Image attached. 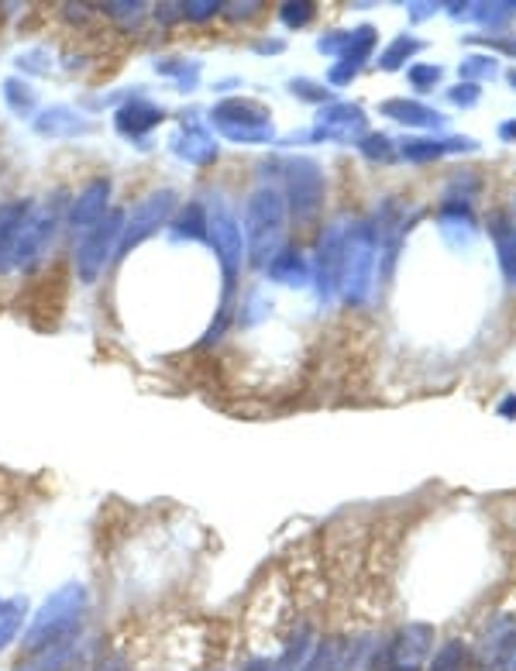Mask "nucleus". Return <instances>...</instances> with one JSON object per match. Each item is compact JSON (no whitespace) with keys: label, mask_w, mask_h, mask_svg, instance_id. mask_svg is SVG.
<instances>
[{"label":"nucleus","mask_w":516,"mask_h":671,"mask_svg":"<svg viewBox=\"0 0 516 671\" xmlns=\"http://www.w3.org/2000/svg\"><path fill=\"white\" fill-rule=\"evenodd\" d=\"M372 269H375V231L372 224H362L344 238V255H341V290L344 300L355 303L369 300L372 290Z\"/></svg>","instance_id":"f257e3e1"},{"label":"nucleus","mask_w":516,"mask_h":671,"mask_svg":"<svg viewBox=\"0 0 516 671\" xmlns=\"http://www.w3.org/2000/svg\"><path fill=\"white\" fill-rule=\"evenodd\" d=\"M434 644V627L430 623H403L389 644L382 647L379 671H424V661Z\"/></svg>","instance_id":"f03ea898"},{"label":"nucleus","mask_w":516,"mask_h":671,"mask_svg":"<svg viewBox=\"0 0 516 671\" xmlns=\"http://www.w3.org/2000/svg\"><path fill=\"white\" fill-rule=\"evenodd\" d=\"M283 197L276 190H258L248 204V231H252V252L255 262H265V255L276 248L279 234H283Z\"/></svg>","instance_id":"7ed1b4c3"},{"label":"nucleus","mask_w":516,"mask_h":671,"mask_svg":"<svg viewBox=\"0 0 516 671\" xmlns=\"http://www.w3.org/2000/svg\"><path fill=\"white\" fill-rule=\"evenodd\" d=\"M516 644V620L513 616H496L486 627V634L475 644V665L479 671H506Z\"/></svg>","instance_id":"20e7f679"},{"label":"nucleus","mask_w":516,"mask_h":671,"mask_svg":"<svg viewBox=\"0 0 516 671\" xmlns=\"http://www.w3.org/2000/svg\"><path fill=\"white\" fill-rule=\"evenodd\" d=\"M293 176H289V200H293V214L300 221H314L320 200H324V179L314 162H293Z\"/></svg>","instance_id":"39448f33"},{"label":"nucleus","mask_w":516,"mask_h":671,"mask_svg":"<svg viewBox=\"0 0 516 671\" xmlns=\"http://www.w3.org/2000/svg\"><path fill=\"white\" fill-rule=\"evenodd\" d=\"M489 238L496 245V259L499 269H503V279L516 290V217L499 210V214L489 217Z\"/></svg>","instance_id":"423d86ee"},{"label":"nucleus","mask_w":516,"mask_h":671,"mask_svg":"<svg viewBox=\"0 0 516 671\" xmlns=\"http://www.w3.org/2000/svg\"><path fill=\"white\" fill-rule=\"evenodd\" d=\"M320 128L317 135L320 138H334V142H351V138H358L365 131V111L355 104H334L327 107L324 114L317 117Z\"/></svg>","instance_id":"0eeeda50"},{"label":"nucleus","mask_w":516,"mask_h":671,"mask_svg":"<svg viewBox=\"0 0 516 671\" xmlns=\"http://www.w3.org/2000/svg\"><path fill=\"white\" fill-rule=\"evenodd\" d=\"M479 142L475 138H417V142H406L403 145V159L410 162H437V159H448V155H461V152H475Z\"/></svg>","instance_id":"6e6552de"},{"label":"nucleus","mask_w":516,"mask_h":671,"mask_svg":"<svg viewBox=\"0 0 516 671\" xmlns=\"http://www.w3.org/2000/svg\"><path fill=\"white\" fill-rule=\"evenodd\" d=\"M382 117H389V121L396 124H406V128H444V117L441 111H434V107L420 104V100H386V104L379 107Z\"/></svg>","instance_id":"1a4fd4ad"},{"label":"nucleus","mask_w":516,"mask_h":671,"mask_svg":"<svg viewBox=\"0 0 516 671\" xmlns=\"http://www.w3.org/2000/svg\"><path fill=\"white\" fill-rule=\"evenodd\" d=\"M468 14H472L479 25L499 28L516 18V0H496V4H492V0H482V4H468Z\"/></svg>","instance_id":"9d476101"},{"label":"nucleus","mask_w":516,"mask_h":671,"mask_svg":"<svg viewBox=\"0 0 516 671\" xmlns=\"http://www.w3.org/2000/svg\"><path fill=\"white\" fill-rule=\"evenodd\" d=\"M465 661H468V644L451 637V641L441 644V651L434 654L427 671H465Z\"/></svg>","instance_id":"9b49d317"},{"label":"nucleus","mask_w":516,"mask_h":671,"mask_svg":"<svg viewBox=\"0 0 516 671\" xmlns=\"http://www.w3.org/2000/svg\"><path fill=\"white\" fill-rule=\"evenodd\" d=\"M424 49V42H417V38H410V35H400V38H393V45H389L386 52H382V69L386 73H393V69H400V66H406L417 52Z\"/></svg>","instance_id":"f8f14e48"},{"label":"nucleus","mask_w":516,"mask_h":671,"mask_svg":"<svg viewBox=\"0 0 516 671\" xmlns=\"http://www.w3.org/2000/svg\"><path fill=\"white\" fill-rule=\"evenodd\" d=\"M307 651H310V630L303 627L300 634H296L293 641L286 644L283 658H279L276 665H269V671H300L303 668V658H307Z\"/></svg>","instance_id":"ddd939ff"},{"label":"nucleus","mask_w":516,"mask_h":671,"mask_svg":"<svg viewBox=\"0 0 516 671\" xmlns=\"http://www.w3.org/2000/svg\"><path fill=\"white\" fill-rule=\"evenodd\" d=\"M461 83H475L479 87V80H492V76L499 73V62L496 56H482V52H475V56H468L461 62Z\"/></svg>","instance_id":"4468645a"},{"label":"nucleus","mask_w":516,"mask_h":671,"mask_svg":"<svg viewBox=\"0 0 516 671\" xmlns=\"http://www.w3.org/2000/svg\"><path fill=\"white\" fill-rule=\"evenodd\" d=\"M344 665V644L341 641H324L317 647V654L310 658L307 668L300 671H341Z\"/></svg>","instance_id":"2eb2a0df"},{"label":"nucleus","mask_w":516,"mask_h":671,"mask_svg":"<svg viewBox=\"0 0 516 671\" xmlns=\"http://www.w3.org/2000/svg\"><path fill=\"white\" fill-rule=\"evenodd\" d=\"M441 76H444V69L441 66H434V62H417V66L410 69V83L417 90H430V87H437L441 83Z\"/></svg>","instance_id":"dca6fc26"},{"label":"nucleus","mask_w":516,"mask_h":671,"mask_svg":"<svg viewBox=\"0 0 516 671\" xmlns=\"http://www.w3.org/2000/svg\"><path fill=\"white\" fill-rule=\"evenodd\" d=\"M303 272H307V269H303V262H300V255H296V252L283 255V262L272 265V276H279L283 283H300Z\"/></svg>","instance_id":"f3484780"},{"label":"nucleus","mask_w":516,"mask_h":671,"mask_svg":"<svg viewBox=\"0 0 516 671\" xmlns=\"http://www.w3.org/2000/svg\"><path fill=\"white\" fill-rule=\"evenodd\" d=\"M18 613H21V603H11V606H4V610H0V647L11 641L14 630H18V623H21Z\"/></svg>","instance_id":"a211bd4d"},{"label":"nucleus","mask_w":516,"mask_h":671,"mask_svg":"<svg viewBox=\"0 0 516 671\" xmlns=\"http://www.w3.org/2000/svg\"><path fill=\"white\" fill-rule=\"evenodd\" d=\"M448 100L458 107H475L479 104V87H475V83H455V87L448 90Z\"/></svg>","instance_id":"6ab92c4d"},{"label":"nucleus","mask_w":516,"mask_h":671,"mask_svg":"<svg viewBox=\"0 0 516 671\" xmlns=\"http://www.w3.org/2000/svg\"><path fill=\"white\" fill-rule=\"evenodd\" d=\"M358 148H362L369 159H389V155H393V142H389L386 135H369Z\"/></svg>","instance_id":"aec40b11"},{"label":"nucleus","mask_w":516,"mask_h":671,"mask_svg":"<svg viewBox=\"0 0 516 671\" xmlns=\"http://www.w3.org/2000/svg\"><path fill=\"white\" fill-rule=\"evenodd\" d=\"M310 14H314V7L310 4H286L283 7V18L289 21V25H307Z\"/></svg>","instance_id":"412c9836"},{"label":"nucleus","mask_w":516,"mask_h":671,"mask_svg":"<svg viewBox=\"0 0 516 671\" xmlns=\"http://www.w3.org/2000/svg\"><path fill=\"white\" fill-rule=\"evenodd\" d=\"M465 42L492 45V49H499V52H510V56H516V38H482V35H472V38H465Z\"/></svg>","instance_id":"4be33fe9"},{"label":"nucleus","mask_w":516,"mask_h":671,"mask_svg":"<svg viewBox=\"0 0 516 671\" xmlns=\"http://www.w3.org/2000/svg\"><path fill=\"white\" fill-rule=\"evenodd\" d=\"M434 11H441V4H410V18L413 21H424L430 18Z\"/></svg>","instance_id":"5701e85b"},{"label":"nucleus","mask_w":516,"mask_h":671,"mask_svg":"<svg viewBox=\"0 0 516 671\" xmlns=\"http://www.w3.org/2000/svg\"><path fill=\"white\" fill-rule=\"evenodd\" d=\"M293 90H300V97H307V100H320V97H327L324 90H317L314 83H293Z\"/></svg>","instance_id":"b1692460"},{"label":"nucleus","mask_w":516,"mask_h":671,"mask_svg":"<svg viewBox=\"0 0 516 671\" xmlns=\"http://www.w3.org/2000/svg\"><path fill=\"white\" fill-rule=\"evenodd\" d=\"M499 135H503L506 142H513V138H516V121H506L503 128H499Z\"/></svg>","instance_id":"393cba45"},{"label":"nucleus","mask_w":516,"mask_h":671,"mask_svg":"<svg viewBox=\"0 0 516 671\" xmlns=\"http://www.w3.org/2000/svg\"><path fill=\"white\" fill-rule=\"evenodd\" d=\"M499 413H503V417H513V413H516V396H513V400H506L503 407H499Z\"/></svg>","instance_id":"a878e982"},{"label":"nucleus","mask_w":516,"mask_h":671,"mask_svg":"<svg viewBox=\"0 0 516 671\" xmlns=\"http://www.w3.org/2000/svg\"><path fill=\"white\" fill-rule=\"evenodd\" d=\"M241 671H269V661H252V665H245Z\"/></svg>","instance_id":"bb28decb"},{"label":"nucleus","mask_w":516,"mask_h":671,"mask_svg":"<svg viewBox=\"0 0 516 671\" xmlns=\"http://www.w3.org/2000/svg\"><path fill=\"white\" fill-rule=\"evenodd\" d=\"M100 671H124V665H121V661H107V665Z\"/></svg>","instance_id":"cd10ccee"},{"label":"nucleus","mask_w":516,"mask_h":671,"mask_svg":"<svg viewBox=\"0 0 516 671\" xmlns=\"http://www.w3.org/2000/svg\"><path fill=\"white\" fill-rule=\"evenodd\" d=\"M506 671H516V644H513V654H510V665H506Z\"/></svg>","instance_id":"c85d7f7f"},{"label":"nucleus","mask_w":516,"mask_h":671,"mask_svg":"<svg viewBox=\"0 0 516 671\" xmlns=\"http://www.w3.org/2000/svg\"><path fill=\"white\" fill-rule=\"evenodd\" d=\"M510 83H513V87H516V69H513V73H510Z\"/></svg>","instance_id":"c756f323"}]
</instances>
